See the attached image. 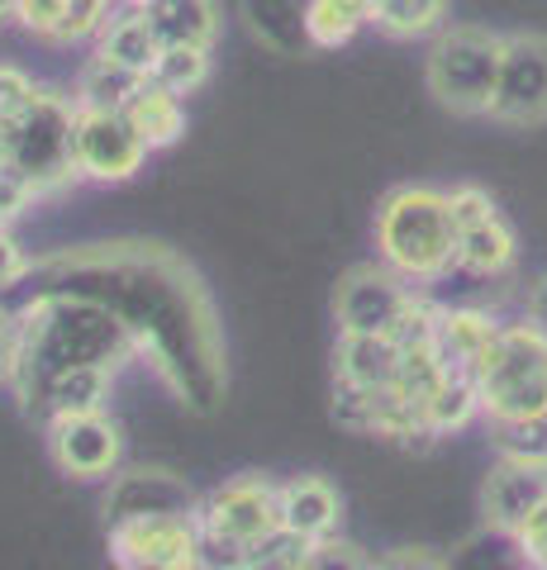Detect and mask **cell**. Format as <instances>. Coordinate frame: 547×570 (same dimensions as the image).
<instances>
[{
	"label": "cell",
	"instance_id": "obj_1",
	"mask_svg": "<svg viewBox=\"0 0 547 570\" xmlns=\"http://www.w3.org/2000/svg\"><path fill=\"white\" fill-rule=\"evenodd\" d=\"M134 352V328L91 295L48 291L20 314V390L25 409H39L43 385L67 366H119Z\"/></svg>",
	"mask_w": 547,
	"mask_h": 570
},
{
	"label": "cell",
	"instance_id": "obj_2",
	"mask_svg": "<svg viewBox=\"0 0 547 570\" xmlns=\"http://www.w3.org/2000/svg\"><path fill=\"white\" fill-rule=\"evenodd\" d=\"M377 257L410 285H433L457 272V219L448 190L395 186L377 205Z\"/></svg>",
	"mask_w": 547,
	"mask_h": 570
},
{
	"label": "cell",
	"instance_id": "obj_3",
	"mask_svg": "<svg viewBox=\"0 0 547 570\" xmlns=\"http://www.w3.org/2000/svg\"><path fill=\"white\" fill-rule=\"evenodd\" d=\"M467 376L481 395V419L490 428L547 419V333L528 314L519 324H505Z\"/></svg>",
	"mask_w": 547,
	"mask_h": 570
},
{
	"label": "cell",
	"instance_id": "obj_4",
	"mask_svg": "<svg viewBox=\"0 0 547 570\" xmlns=\"http://www.w3.org/2000/svg\"><path fill=\"white\" fill-rule=\"evenodd\" d=\"M77 91L62 86H39L33 100L14 119H6V157L10 167H20L33 190L58 195L72 181H81L77 171Z\"/></svg>",
	"mask_w": 547,
	"mask_h": 570
},
{
	"label": "cell",
	"instance_id": "obj_5",
	"mask_svg": "<svg viewBox=\"0 0 547 570\" xmlns=\"http://www.w3.org/2000/svg\"><path fill=\"white\" fill-rule=\"evenodd\" d=\"M505 67V33L486 24H448L423 58V86L448 115L486 119Z\"/></svg>",
	"mask_w": 547,
	"mask_h": 570
},
{
	"label": "cell",
	"instance_id": "obj_6",
	"mask_svg": "<svg viewBox=\"0 0 547 570\" xmlns=\"http://www.w3.org/2000/svg\"><path fill=\"white\" fill-rule=\"evenodd\" d=\"M110 551L125 570H205L201 513H138L110 523Z\"/></svg>",
	"mask_w": 547,
	"mask_h": 570
},
{
	"label": "cell",
	"instance_id": "obj_7",
	"mask_svg": "<svg viewBox=\"0 0 547 570\" xmlns=\"http://www.w3.org/2000/svg\"><path fill=\"white\" fill-rule=\"evenodd\" d=\"M201 532L209 542H228L253 551L281 532V499L276 485L257 471H243L234 480L215 485L201 499Z\"/></svg>",
	"mask_w": 547,
	"mask_h": 570
},
{
	"label": "cell",
	"instance_id": "obj_8",
	"mask_svg": "<svg viewBox=\"0 0 547 570\" xmlns=\"http://www.w3.org/2000/svg\"><path fill=\"white\" fill-rule=\"evenodd\" d=\"M486 119L505 124V129H538V124H547V33L538 29L505 33V67Z\"/></svg>",
	"mask_w": 547,
	"mask_h": 570
},
{
	"label": "cell",
	"instance_id": "obj_9",
	"mask_svg": "<svg viewBox=\"0 0 547 570\" xmlns=\"http://www.w3.org/2000/svg\"><path fill=\"white\" fill-rule=\"evenodd\" d=\"M410 299H414V285L395 276L381 257L358 262L339 276L333 318H339V333H395L400 314L410 309Z\"/></svg>",
	"mask_w": 547,
	"mask_h": 570
},
{
	"label": "cell",
	"instance_id": "obj_10",
	"mask_svg": "<svg viewBox=\"0 0 547 570\" xmlns=\"http://www.w3.org/2000/svg\"><path fill=\"white\" fill-rule=\"evenodd\" d=\"M148 138L134 129L125 110H77V171L81 181L119 186L144 171L148 163Z\"/></svg>",
	"mask_w": 547,
	"mask_h": 570
},
{
	"label": "cell",
	"instance_id": "obj_11",
	"mask_svg": "<svg viewBox=\"0 0 547 570\" xmlns=\"http://www.w3.org/2000/svg\"><path fill=\"white\" fill-rule=\"evenodd\" d=\"M48 452L62 475L72 480H110L125 456V433L105 414H52L48 419Z\"/></svg>",
	"mask_w": 547,
	"mask_h": 570
},
{
	"label": "cell",
	"instance_id": "obj_12",
	"mask_svg": "<svg viewBox=\"0 0 547 570\" xmlns=\"http://www.w3.org/2000/svg\"><path fill=\"white\" fill-rule=\"evenodd\" d=\"M543 499H547V461L500 452V461L486 471V485H481V519H486V528L515 538L519 523Z\"/></svg>",
	"mask_w": 547,
	"mask_h": 570
},
{
	"label": "cell",
	"instance_id": "obj_13",
	"mask_svg": "<svg viewBox=\"0 0 547 570\" xmlns=\"http://www.w3.org/2000/svg\"><path fill=\"white\" fill-rule=\"evenodd\" d=\"M276 499H281V532H291L300 542L333 538L343 523V494L324 475H295L286 485H276Z\"/></svg>",
	"mask_w": 547,
	"mask_h": 570
},
{
	"label": "cell",
	"instance_id": "obj_14",
	"mask_svg": "<svg viewBox=\"0 0 547 570\" xmlns=\"http://www.w3.org/2000/svg\"><path fill=\"white\" fill-rule=\"evenodd\" d=\"M105 513H110V523L138 519V513H201V499L167 471H129L115 480Z\"/></svg>",
	"mask_w": 547,
	"mask_h": 570
},
{
	"label": "cell",
	"instance_id": "obj_15",
	"mask_svg": "<svg viewBox=\"0 0 547 570\" xmlns=\"http://www.w3.org/2000/svg\"><path fill=\"white\" fill-rule=\"evenodd\" d=\"M400 362H404V343L395 333H339V347H333L339 381L362 385V390L395 385Z\"/></svg>",
	"mask_w": 547,
	"mask_h": 570
},
{
	"label": "cell",
	"instance_id": "obj_16",
	"mask_svg": "<svg viewBox=\"0 0 547 570\" xmlns=\"http://www.w3.org/2000/svg\"><path fill=\"white\" fill-rule=\"evenodd\" d=\"M515 262H519V234L509 228L505 214L457 234V272L476 281H500L515 272Z\"/></svg>",
	"mask_w": 547,
	"mask_h": 570
},
{
	"label": "cell",
	"instance_id": "obj_17",
	"mask_svg": "<svg viewBox=\"0 0 547 570\" xmlns=\"http://www.w3.org/2000/svg\"><path fill=\"white\" fill-rule=\"evenodd\" d=\"M96 52L148 77L153 62H157V52H163V39H157V29H153L144 6H125V10H115L110 20H105V29L96 33Z\"/></svg>",
	"mask_w": 547,
	"mask_h": 570
},
{
	"label": "cell",
	"instance_id": "obj_18",
	"mask_svg": "<svg viewBox=\"0 0 547 570\" xmlns=\"http://www.w3.org/2000/svg\"><path fill=\"white\" fill-rule=\"evenodd\" d=\"M115 371L119 366H67L43 385L39 409H48V419L52 414H105V400L115 390Z\"/></svg>",
	"mask_w": 547,
	"mask_h": 570
},
{
	"label": "cell",
	"instance_id": "obj_19",
	"mask_svg": "<svg viewBox=\"0 0 547 570\" xmlns=\"http://www.w3.org/2000/svg\"><path fill=\"white\" fill-rule=\"evenodd\" d=\"M148 20L157 29V39L167 43H196V48H215L219 43V0H153Z\"/></svg>",
	"mask_w": 547,
	"mask_h": 570
},
{
	"label": "cell",
	"instance_id": "obj_20",
	"mask_svg": "<svg viewBox=\"0 0 547 570\" xmlns=\"http://www.w3.org/2000/svg\"><path fill=\"white\" fill-rule=\"evenodd\" d=\"M505 324L490 309H443L438 314V352H443V362L452 371H471L476 356H481L490 343H496V333Z\"/></svg>",
	"mask_w": 547,
	"mask_h": 570
},
{
	"label": "cell",
	"instance_id": "obj_21",
	"mask_svg": "<svg viewBox=\"0 0 547 570\" xmlns=\"http://www.w3.org/2000/svg\"><path fill=\"white\" fill-rule=\"evenodd\" d=\"M125 115L134 119V129L148 138L153 153H163V148H172V142H182V134H186V100L163 91L153 77L129 96Z\"/></svg>",
	"mask_w": 547,
	"mask_h": 570
},
{
	"label": "cell",
	"instance_id": "obj_22",
	"mask_svg": "<svg viewBox=\"0 0 547 570\" xmlns=\"http://www.w3.org/2000/svg\"><path fill=\"white\" fill-rule=\"evenodd\" d=\"M381 0H310L305 6V39L310 48H343L377 20Z\"/></svg>",
	"mask_w": 547,
	"mask_h": 570
},
{
	"label": "cell",
	"instance_id": "obj_23",
	"mask_svg": "<svg viewBox=\"0 0 547 570\" xmlns=\"http://www.w3.org/2000/svg\"><path fill=\"white\" fill-rule=\"evenodd\" d=\"M452 0H381L372 29L391 43H414V39H433L448 29Z\"/></svg>",
	"mask_w": 547,
	"mask_h": 570
},
{
	"label": "cell",
	"instance_id": "obj_24",
	"mask_svg": "<svg viewBox=\"0 0 547 570\" xmlns=\"http://www.w3.org/2000/svg\"><path fill=\"white\" fill-rule=\"evenodd\" d=\"M144 81H148L144 71H129V67L91 52L86 67H81V77H77V105H86V110H125L129 96Z\"/></svg>",
	"mask_w": 547,
	"mask_h": 570
},
{
	"label": "cell",
	"instance_id": "obj_25",
	"mask_svg": "<svg viewBox=\"0 0 547 570\" xmlns=\"http://www.w3.org/2000/svg\"><path fill=\"white\" fill-rule=\"evenodd\" d=\"M481 419V395L467 371H452V376L433 390V400L423 404V423H429V438H448V433H462Z\"/></svg>",
	"mask_w": 547,
	"mask_h": 570
},
{
	"label": "cell",
	"instance_id": "obj_26",
	"mask_svg": "<svg viewBox=\"0 0 547 570\" xmlns=\"http://www.w3.org/2000/svg\"><path fill=\"white\" fill-rule=\"evenodd\" d=\"M209 67H215V58H209V48H196V43H167L163 52H157V62L148 77L163 86V91L172 96H196L201 86L209 81Z\"/></svg>",
	"mask_w": 547,
	"mask_h": 570
},
{
	"label": "cell",
	"instance_id": "obj_27",
	"mask_svg": "<svg viewBox=\"0 0 547 570\" xmlns=\"http://www.w3.org/2000/svg\"><path fill=\"white\" fill-rule=\"evenodd\" d=\"M305 570H377V557H367L358 542L348 538H320L305 547Z\"/></svg>",
	"mask_w": 547,
	"mask_h": 570
},
{
	"label": "cell",
	"instance_id": "obj_28",
	"mask_svg": "<svg viewBox=\"0 0 547 570\" xmlns=\"http://www.w3.org/2000/svg\"><path fill=\"white\" fill-rule=\"evenodd\" d=\"M72 14V0H14V20H20L33 39L58 43V33Z\"/></svg>",
	"mask_w": 547,
	"mask_h": 570
},
{
	"label": "cell",
	"instance_id": "obj_29",
	"mask_svg": "<svg viewBox=\"0 0 547 570\" xmlns=\"http://www.w3.org/2000/svg\"><path fill=\"white\" fill-rule=\"evenodd\" d=\"M448 205H452V219H457V234L462 228H476V224H486V219H496L500 205H496V195H490L486 186H452L448 190Z\"/></svg>",
	"mask_w": 547,
	"mask_h": 570
},
{
	"label": "cell",
	"instance_id": "obj_30",
	"mask_svg": "<svg viewBox=\"0 0 547 570\" xmlns=\"http://www.w3.org/2000/svg\"><path fill=\"white\" fill-rule=\"evenodd\" d=\"M110 14H115V0H72V14H67V24H62V33H58V43L96 39Z\"/></svg>",
	"mask_w": 547,
	"mask_h": 570
},
{
	"label": "cell",
	"instance_id": "obj_31",
	"mask_svg": "<svg viewBox=\"0 0 547 570\" xmlns=\"http://www.w3.org/2000/svg\"><path fill=\"white\" fill-rule=\"evenodd\" d=\"M33 200H39V190H33L29 176L20 167L0 163V224H14Z\"/></svg>",
	"mask_w": 547,
	"mask_h": 570
},
{
	"label": "cell",
	"instance_id": "obj_32",
	"mask_svg": "<svg viewBox=\"0 0 547 570\" xmlns=\"http://www.w3.org/2000/svg\"><path fill=\"white\" fill-rule=\"evenodd\" d=\"M490 438H496V448H500V452L547 461V419L524 423V428H490Z\"/></svg>",
	"mask_w": 547,
	"mask_h": 570
},
{
	"label": "cell",
	"instance_id": "obj_33",
	"mask_svg": "<svg viewBox=\"0 0 547 570\" xmlns=\"http://www.w3.org/2000/svg\"><path fill=\"white\" fill-rule=\"evenodd\" d=\"M33 91H39V81H33L25 67H10V62H0V124L20 115L25 105L33 100Z\"/></svg>",
	"mask_w": 547,
	"mask_h": 570
},
{
	"label": "cell",
	"instance_id": "obj_34",
	"mask_svg": "<svg viewBox=\"0 0 547 570\" xmlns=\"http://www.w3.org/2000/svg\"><path fill=\"white\" fill-rule=\"evenodd\" d=\"M515 547H519V557L524 566H534V570H547V499L528 513V519L519 523L515 532Z\"/></svg>",
	"mask_w": 547,
	"mask_h": 570
},
{
	"label": "cell",
	"instance_id": "obj_35",
	"mask_svg": "<svg viewBox=\"0 0 547 570\" xmlns=\"http://www.w3.org/2000/svg\"><path fill=\"white\" fill-rule=\"evenodd\" d=\"M29 272H33V262L25 257L20 238L10 234V224H0V291H6V285H14V281H25Z\"/></svg>",
	"mask_w": 547,
	"mask_h": 570
},
{
	"label": "cell",
	"instance_id": "obj_36",
	"mask_svg": "<svg viewBox=\"0 0 547 570\" xmlns=\"http://www.w3.org/2000/svg\"><path fill=\"white\" fill-rule=\"evenodd\" d=\"M377 570H448V561L429 547H395L377 557Z\"/></svg>",
	"mask_w": 547,
	"mask_h": 570
},
{
	"label": "cell",
	"instance_id": "obj_37",
	"mask_svg": "<svg viewBox=\"0 0 547 570\" xmlns=\"http://www.w3.org/2000/svg\"><path fill=\"white\" fill-rule=\"evenodd\" d=\"M14 371H20V318L0 309V385H14Z\"/></svg>",
	"mask_w": 547,
	"mask_h": 570
},
{
	"label": "cell",
	"instance_id": "obj_38",
	"mask_svg": "<svg viewBox=\"0 0 547 570\" xmlns=\"http://www.w3.org/2000/svg\"><path fill=\"white\" fill-rule=\"evenodd\" d=\"M528 318H534V324L547 333V276L534 285V291H528Z\"/></svg>",
	"mask_w": 547,
	"mask_h": 570
},
{
	"label": "cell",
	"instance_id": "obj_39",
	"mask_svg": "<svg viewBox=\"0 0 547 570\" xmlns=\"http://www.w3.org/2000/svg\"><path fill=\"white\" fill-rule=\"evenodd\" d=\"M14 20V0H0V24Z\"/></svg>",
	"mask_w": 547,
	"mask_h": 570
},
{
	"label": "cell",
	"instance_id": "obj_40",
	"mask_svg": "<svg viewBox=\"0 0 547 570\" xmlns=\"http://www.w3.org/2000/svg\"><path fill=\"white\" fill-rule=\"evenodd\" d=\"M125 6H153V0H125Z\"/></svg>",
	"mask_w": 547,
	"mask_h": 570
},
{
	"label": "cell",
	"instance_id": "obj_41",
	"mask_svg": "<svg viewBox=\"0 0 547 570\" xmlns=\"http://www.w3.org/2000/svg\"><path fill=\"white\" fill-rule=\"evenodd\" d=\"M524 570H534V566H524Z\"/></svg>",
	"mask_w": 547,
	"mask_h": 570
}]
</instances>
